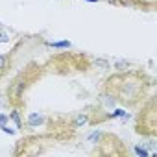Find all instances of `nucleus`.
<instances>
[{"instance_id": "obj_1", "label": "nucleus", "mask_w": 157, "mask_h": 157, "mask_svg": "<svg viewBox=\"0 0 157 157\" xmlns=\"http://www.w3.org/2000/svg\"><path fill=\"white\" fill-rule=\"evenodd\" d=\"M140 89H142V82L137 78H129L120 87V98L124 102H135L140 96Z\"/></svg>"}, {"instance_id": "obj_2", "label": "nucleus", "mask_w": 157, "mask_h": 157, "mask_svg": "<svg viewBox=\"0 0 157 157\" xmlns=\"http://www.w3.org/2000/svg\"><path fill=\"white\" fill-rule=\"evenodd\" d=\"M89 124V113H78L72 120V126L74 128H83Z\"/></svg>"}, {"instance_id": "obj_3", "label": "nucleus", "mask_w": 157, "mask_h": 157, "mask_svg": "<svg viewBox=\"0 0 157 157\" xmlns=\"http://www.w3.org/2000/svg\"><path fill=\"white\" fill-rule=\"evenodd\" d=\"M43 122H44V117L39 115V113H32V115L28 117V126H30V128H37V126L43 124Z\"/></svg>"}, {"instance_id": "obj_4", "label": "nucleus", "mask_w": 157, "mask_h": 157, "mask_svg": "<svg viewBox=\"0 0 157 157\" xmlns=\"http://www.w3.org/2000/svg\"><path fill=\"white\" fill-rule=\"evenodd\" d=\"M10 118L15 122V126H17L19 129L22 128V120H21V115H19V111H11V113H10Z\"/></svg>"}, {"instance_id": "obj_5", "label": "nucleus", "mask_w": 157, "mask_h": 157, "mask_svg": "<svg viewBox=\"0 0 157 157\" xmlns=\"http://www.w3.org/2000/svg\"><path fill=\"white\" fill-rule=\"evenodd\" d=\"M94 67H100V70H107L109 68V61L107 59H94Z\"/></svg>"}, {"instance_id": "obj_6", "label": "nucleus", "mask_w": 157, "mask_h": 157, "mask_svg": "<svg viewBox=\"0 0 157 157\" xmlns=\"http://www.w3.org/2000/svg\"><path fill=\"white\" fill-rule=\"evenodd\" d=\"M8 56H4V54H0V72H4V70H8Z\"/></svg>"}, {"instance_id": "obj_7", "label": "nucleus", "mask_w": 157, "mask_h": 157, "mask_svg": "<svg viewBox=\"0 0 157 157\" xmlns=\"http://www.w3.org/2000/svg\"><path fill=\"white\" fill-rule=\"evenodd\" d=\"M48 46H54V48H70V43L68 41H61V43H46Z\"/></svg>"}, {"instance_id": "obj_8", "label": "nucleus", "mask_w": 157, "mask_h": 157, "mask_svg": "<svg viewBox=\"0 0 157 157\" xmlns=\"http://www.w3.org/2000/svg\"><path fill=\"white\" fill-rule=\"evenodd\" d=\"M128 67H129L128 61H120V59L115 61V68H117V70H128Z\"/></svg>"}, {"instance_id": "obj_9", "label": "nucleus", "mask_w": 157, "mask_h": 157, "mask_svg": "<svg viewBox=\"0 0 157 157\" xmlns=\"http://www.w3.org/2000/svg\"><path fill=\"white\" fill-rule=\"evenodd\" d=\"M135 153H137V155H142V157H148V155H150V151L144 150V148H140V146H135Z\"/></svg>"}, {"instance_id": "obj_10", "label": "nucleus", "mask_w": 157, "mask_h": 157, "mask_svg": "<svg viewBox=\"0 0 157 157\" xmlns=\"http://www.w3.org/2000/svg\"><path fill=\"white\" fill-rule=\"evenodd\" d=\"M8 120H10V117H6V115L0 113V129H4L8 126Z\"/></svg>"}, {"instance_id": "obj_11", "label": "nucleus", "mask_w": 157, "mask_h": 157, "mask_svg": "<svg viewBox=\"0 0 157 157\" xmlns=\"http://www.w3.org/2000/svg\"><path fill=\"white\" fill-rule=\"evenodd\" d=\"M10 41V33L4 32V30H0V43H8Z\"/></svg>"}, {"instance_id": "obj_12", "label": "nucleus", "mask_w": 157, "mask_h": 157, "mask_svg": "<svg viewBox=\"0 0 157 157\" xmlns=\"http://www.w3.org/2000/svg\"><path fill=\"white\" fill-rule=\"evenodd\" d=\"M102 139V133H94V135H91V140H100Z\"/></svg>"}, {"instance_id": "obj_13", "label": "nucleus", "mask_w": 157, "mask_h": 157, "mask_svg": "<svg viewBox=\"0 0 157 157\" xmlns=\"http://www.w3.org/2000/svg\"><path fill=\"white\" fill-rule=\"evenodd\" d=\"M87 2H98V0H87Z\"/></svg>"}]
</instances>
